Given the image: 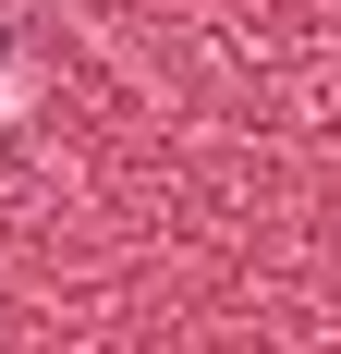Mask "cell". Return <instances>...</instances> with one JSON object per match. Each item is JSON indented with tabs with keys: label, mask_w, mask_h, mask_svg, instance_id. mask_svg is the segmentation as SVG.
Wrapping results in <instances>:
<instances>
[{
	"label": "cell",
	"mask_w": 341,
	"mask_h": 354,
	"mask_svg": "<svg viewBox=\"0 0 341 354\" xmlns=\"http://www.w3.org/2000/svg\"><path fill=\"white\" fill-rule=\"evenodd\" d=\"M0 49H12V25H0Z\"/></svg>",
	"instance_id": "1"
}]
</instances>
